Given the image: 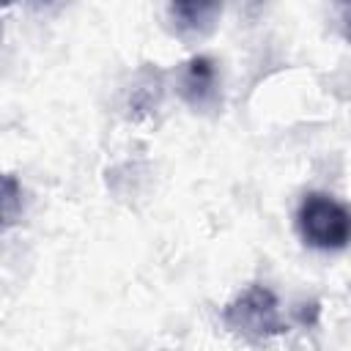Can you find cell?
Wrapping results in <instances>:
<instances>
[{"instance_id":"1","label":"cell","mask_w":351,"mask_h":351,"mask_svg":"<svg viewBox=\"0 0 351 351\" xmlns=\"http://www.w3.org/2000/svg\"><path fill=\"white\" fill-rule=\"evenodd\" d=\"M296 230L307 247L340 252L351 244V206L326 192H307L296 208Z\"/></svg>"},{"instance_id":"2","label":"cell","mask_w":351,"mask_h":351,"mask_svg":"<svg viewBox=\"0 0 351 351\" xmlns=\"http://www.w3.org/2000/svg\"><path fill=\"white\" fill-rule=\"evenodd\" d=\"M222 318L233 332H239L244 337H255V340L274 337L288 329L280 318V304H277L274 293L263 285H247L225 307Z\"/></svg>"},{"instance_id":"3","label":"cell","mask_w":351,"mask_h":351,"mask_svg":"<svg viewBox=\"0 0 351 351\" xmlns=\"http://www.w3.org/2000/svg\"><path fill=\"white\" fill-rule=\"evenodd\" d=\"M176 88L178 96L197 112L214 110L219 101V74H217V63L206 55H195L186 63H181L178 74H176Z\"/></svg>"},{"instance_id":"4","label":"cell","mask_w":351,"mask_h":351,"mask_svg":"<svg viewBox=\"0 0 351 351\" xmlns=\"http://www.w3.org/2000/svg\"><path fill=\"white\" fill-rule=\"evenodd\" d=\"M225 11V0H170V19L184 36H206Z\"/></svg>"},{"instance_id":"5","label":"cell","mask_w":351,"mask_h":351,"mask_svg":"<svg viewBox=\"0 0 351 351\" xmlns=\"http://www.w3.org/2000/svg\"><path fill=\"white\" fill-rule=\"evenodd\" d=\"M19 197H22V186L16 184V178L14 176H5L3 178V225L8 228V225H14V219H16V203H19Z\"/></svg>"},{"instance_id":"6","label":"cell","mask_w":351,"mask_h":351,"mask_svg":"<svg viewBox=\"0 0 351 351\" xmlns=\"http://www.w3.org/2000/svg\"><path fill=\"white\" fill-rule=\"evenodd\" d=\"M14 0H5V5H11ZM36 8H58V5H63L66 0H30Z\"/></svg>"},{"instance_id":"7","label":"cell","mask_w":351,"mask_h":351,"mask_svg":"<svg viewBox=\"0 0 351 351\" xmlns=\"http://www.w3.org/2000/svg\"><path fill=\"white\" fill-rule=\"evenodd\" d=\"M343 33H346V41L351 44V11H346L343 16Z\"/></svg>"},{"instance_id":"8","label":"cell","mask_w":351,"mask_h":351,"mask_svg":"<svg viewBox=\"0 0 351 351\" xmlns=\"http://www.w3.org/2000/svg\"><path fill=\"white\" fill-rule=\"evenodd\" d=\"M346 3H351V0H346Z\"/></svg>"}]
</instances>
